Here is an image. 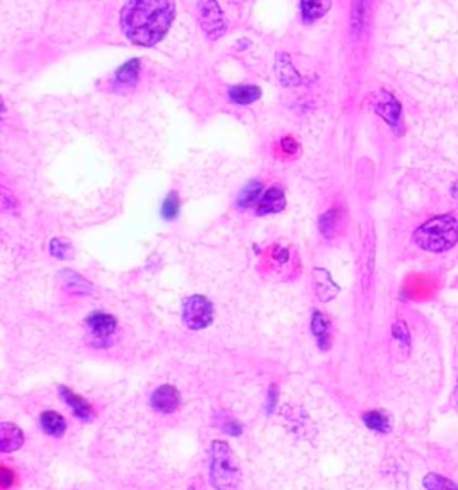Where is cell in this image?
Returning <instances> with one entry per match:
<instances>
[{"instance_id":"14","label":"cell","mask_w":458,"mask_h":490,"mask_svg":"<svg viewBox=\"0 0 458 490\" xmlns=\"http://www.w3.org/2000/svg\"><path fill=\"white\" fill-rule=\"evenodd\" d=\"M59 277L63 279V284L68 292L74 294H92V284L81 276V274L74 272V270H61Z\"/></svg>"},{"instance_id":"31","label":"cell","mask_w":458,"mask_h":490,"mask_svg":"<svg viewBox=\"0 0 458 490\" xmlns=\"http://www.w3.org/2000/svg\"><path fill=\"white\" fill-rule=\"evenodd\" d=\"M453 405H454V408L458 410V383H457V389H454V392H453Z\"/></svg>"},{"instance_id":"9","label":"cell","mask_w":458,"mask_h":490,"mask_svg":"<svg viewBox=\"0 0 458 490\" xmlns=\"http://www.w3.org/2000/svg\"><path fill=\"white\" fill-rule=\"evenodd\" d=\"M285 204H287V201H285V194L281 191V188H271V190L265 191L260 201H258L256 213H280V211H283Z\"/></svg>"},{"instance_id":"15","label":"cell","mask_w":458,"mask_h":490,"mask_svg":"<svg viewBox=\"0 0 458 490\" xmlns=\"http://www.w3.org/2000/svg\"><path fill=\"white\" fill-rule=\"evenodd\" d=\"M331 8L330 0H301V13L307 22L321 18L326 15Z\"/></svg>"},{"instance_id":"5","label":"cell","mask_w":458,"mask_h":490,"mask_svg":"<svg viewBox=\"0 0 458 490\" xmlns=\"http://www.w3.org/2000/svg\"><path fill=\"white\" fill-rule=\"evenodd\" d=\"M199 22H201L202 31L210 39H218L225 32L224 16L218 2L215 0H199Z\"/></svg>"},{"instance_id":"10","label":"cell","mask_w":458,"mask_h":490,"mask_svg":"<svg viewBox=\"0 0 458 490\" xmlns=\"http://www.w3.org/2000/svg\"><path fill=\"white\" fill-rule=\"evenodd\" d=\"M24 444V433L18 426L11 422H2L0 425V449L2 453H11L22 448Z\"/></svg>"},{"instance_id":"24","label":"cell","mask_w":458,"mask_h":490,"mask_svg":"<svg viewBox=\"0 0 458 490\" xmlns=\"http://www.w3.org/2000/svg\"><path fill=\"white\" fill-rule=\"evenodd\" d=\"M51 253L52 256L59 258V260H66V258L72 256V247L65 238H54L51 241Z\"/></svg>"},{"instance_id":"7","label":"cell","mask_w":458,"mask_h":490,"mask_svg":"<svg viewBox=\"0 0 458 490\" xmlns=\"http://www.w3.org/2000/svg\"><path fill=\"white\" fill-rule=\"evenodd\" d=\"M151 405L152 408L161 413H172L181 405V396H179L178 389H174L172 385H161L152 392Z\"/></svg>"},{"instance_id":"1","label":"cell","mask_w":458,"mask_h":490,"mask_svg":"<svg viewBox=\"0 0 458 490\" xmlns=\"http://www.w3.org/2000/svg\"><path fill=\"white\" fill-rule=\"evenodd\" d=\"M174 16V0H129L122 9V31L135 45L152 47L167 34Z\"/></svg>"},{"instance_id":"27","label":"cell","mask_w":458,"mask_h":490,"mask_svg":"<svg viewBox=\"0 0 458 490\" xmlns=\"http://www.w3.org/2000/svg\"><path fill=\"white\" fill-rule=\"evenodd\" d=\"M394 337H396L397 340H400L403 346H408L410 344V337H408V329L407 326H404L403 320H397L396 326H394Z\"/></svg>"},{"instance_id":"11","label":"cell","mask_w":458,"mask_h":490,"mask_svg":"<svg viewBox=\"0 0 458 490\" xmlns=\"http://www.w3.org/2000/svg\"><path fill=\"white\" fill-rule=\"evenodd\" d=\"M314 283L315 290H317V296L321 301H330L337 296L338 287L333 283L331 276L328 274V270L324 269H314Z\"/></svg>"},{"instance_id":"32","label":"cell","mask_w":458,"mask_h":490,"mask_svg":"<svg viewBox=\"0 0 458 490\" xmlns=\"http://www.w3.org/2000/svg\"><path fill=\"white\" fill-rule=\"evenodd\" d=\"M451 195L458 199V183H454L453 187H451Z\"/></svg>"},{"instance_id":"8","label":"cell","mask_w":458,"mask_h":490,"mask_svg":"<svg viewBox=\"0 0 458 490\" xmlns=\"http://www.w3.org/2000/svg\"><path fill=\"white\" fill-rule=\"evenodd\" d=\"M92 335L97 337V339H106V337L113 335L115 329H117V319L104 311H95L86 319Z\"/></svg>"},{"instance_id":"18","label":"cell","mask_w":458,"mask_h":490,"mask_svg":"<svg viewBox=\"0 0 458 490\" xmlns=\"http://www.w3.org/2000/svg\"><path fill=\"white\" fill-rule=\"evenodd\" d=\"M261 191H264V184L260 181H251L244 187V190L238 195V206L240 208H251L258 204L261 199Z\"/></svg>"},{"instance_id":"4","label":"cell","mask_w":458,"mask_h":490,"mask_svg":"<svg viewBox=\"0 0 458 490\" xmlns=\"http://www.w3.org/2000/svg\"><path fill=\"white\" fill-rule=\"evenodd\" d=\"M213 320V304L204 296H190L182 303V322L190 329H204Z\"/></svg>"},{"instance_id":"6","label":"cell","mask_w":458,"mask_h":490,"mask_svg":"<svg viewBox=\"0 0 458 490\" xmlns=\"http://www.w3.org/2000/svg\"><path fill=\"white\" fill-rule=\"evenodd\" d=\"M373 109L374 113L380 115L385 122L392 129H396L397 132L401 131V106L396 101V97L387 92H380L378 95H374L373 99Z\"/></svg>"},{"instance_id":"12","label":"cell","mask_w":458,"mask_h":490,"mask_svg":"<svg viewBox=\"0 0 458 490\" xmlns=\"http://www.w3.org/2000/svg\"><path fill=\"white\" fill-rule=\"evenodd\" d=\"M59 390H61L63 401H65L66 405L70 406L75 417H79L81 420H89L92 417H94V410H92V406H89L82 397H79L78 394L65 389V387H59Z\"/></svg>"},{"instance_id":"29","label":"cell","mask_w":458,"mask_h":490,"mask_svg":"<svg viewBox=\"0 0 458 490\" xmlns=\"http://www.w3.org/2000/svg\"><path fill=\"white\" fill-rule=\"evenodd\" d=\"M224 429L228 433H231V435H240V432H242V428H240V425H237L235 420H231L229 425H225L224 426Z\"/></svg>"},{"instance_id":"22","label":"cell","mask_w":458,"mask_h":490,"mask_svg":"<svg viewBox=\"0 0 458 490\" xmlns=\"http://www.w3.org/2000/svg\"><path fill=\"white\" fill-rule=\"evenodd\" d=\"M423 486L426 490H458V485L454 482H451L450 478L442 475H435L430 472L423 478Z\"/></svg>"},{"instance_id":"23","label":"cell","mask_w":458,"mask_h":490,"mask_svg":"<svg viewBox=\"0 0 458 490\" xmlns=\"http://www.w3.org/2000/svg\"><path fill=\"white\" fill-rule=\"evenodd\" d=\"M337 224H338V210H331L328 213H324L318 220V230L321 233L324 234L326 238H331L337 231Z\"/></svg>"},{"instance_id":"2","label":"cell","mask_w":458,"mask_h":490,"mask_svg":"<svg viewBox=\"0 0 458 490\" xmlns=\"http://www.w3.org/2000/svg\"><path fill=\"white\" fill-rule=\"evenodd\" d=\"M417 247L428 253H444L454 247L458 241V215L446 213L435 217L417 227L414 233Z\"/></svg>"},{"instance_id":"17","label":"cell","mask_w":458,"mask_h":490,"mask_svg":"<svg viewBox=\"0 0 458 490\" xmlns=\"http://www.w3.org/2000/svg\"><path fill=\"white\" fill-rule=\"evenodd\" d=\"M228 95L233 102L245 106L258 101L261 95V90L258 86H233V88H229Z\"/></svg>"},{"instance_id":"26","label":"cell","mask_w":458,"mask_h":490,"mask_svg":"<svg viewBox=\"0 0 458 490\" xmlns=\"http://www.w3.org/2000/svg\"><path fill=\"white\" fill-rule=\"evenodd\" d=\"M367 6H369V0H354V9H353V29L354 31H360L361 25H364L365 13H367Z\"/></svg>"},{"instance_id":"3","label":"cell","mask_w":458,"mask_h":490,"mask_svg":"<svg viewBox=\"0 0 458 490\" xmlns=\"http://www.w3.org/2000/svg\"><path fill=\"white\" fill-rule=\"evenodd\" d=\"M240 463L224 440L210 446V482L215 490H240Z\"/></svg>"},{"instance_id":"21","label":"cell","mask_w":458,"mask_h":490,"mask_svg":"<svg viewBox=\"0 0 458 490\" xmlns=\"http://www.w3.org/2000/svg\"><path fill=\"white\" fill-rule=\"evenodd\" d=\"M364 422L365 426L369 429L376 433H388L390 432V422H388V417L385 413L378 412V410H373V412H365L364 413Z\"/></svg>"},{"instance_id":"28","label":"cell","mask_w":458,"mask_h":490,"mask_svg":"<svg viewBox=\"0 0 458 490\" xmlns=\"http://www.w3.org/2000/svg\"><path fill=\"white\" fill-rule=\"evenodd\" d=\"M0 476H2V478H0L2 486H4V489H8V486L11 485V482H13V475L8 471V469H2V471H0Z\"/></svg>"},{"instance_id":"25","label":"cell","mask_w":458,"mask_h":490,"mask_svg":"<svg viewBox=\"0 0 458 490\" xmlns=\"http://www.w3.org/2000/svg\"><path fill=\"white\" fill-rule=\"evenodd\" d=\"M179 213V199L178 194H168L167 199H165L163 206H161V215H163L167 220H172V218L178 217Z\"/></svg>"},{"instance_id":"30","label":"cell","mask_w":458,"mask_h":490,"mask_svg":"<svg viewBox=\"0 0 458 490\" xmlns=\"http://www.w3.org/2000/svg\"><path fill=\"white\" fill-rule=\"evenodd\" d=\"M283 149L288 152H295L297 151V145L294 144V140H292V138H283Z\"/></svg>"},{"instance_id":"19","label":"cell","mask_w":458,"mask_h":490,"mask_svg":"<svg viewBox=\"0 0 458 490\" xmlns=\"http://www.w3.org/2000/svg\"><path fill=\"white\" fill-rule=\"evenodd\" d=\"M276 66H278V75H280V79L283 84H288V86L299 84L301 75L297 74V70H295L294 66H292L290 58H288L287 54H281L280 58H278Z\"/></svg>"},{"instance_id":"20","label":"cell","mask_w":458,"mask_h":490,"mask_svg":"<svg viewBox=\"0 0 458 490\" xmlns=\"http://www.w3.org/2000/svg\"><path fill=\"white\" fill-rule=\"evenodd\" d=\"M138 74H140V61L138 59H131V61L124 63L115 74V79H117L118 84H136L138 81Z\"/></svg>"},{"instance_id":"13","label":"cell","mask_w":458,"mask_h":490,"mask_svg":"<svg viewBox=\"0 0 458 490\" xmlns=\"http://www.w3.org/2000/svg\"><path fill=\"white\" fill-rule=\"evenodd\" d=\"M39 425H42L43 432L51 436H56V439L66 432V420L63 419V415H59L58 412H52V410L43 412L39 415Z\"/></svg>"},{"instance_id":"16","label":"cell","mask_w":458,"mask_h":490,"mask_svg":"<svg viewBox=\"0 0 458 490\" xmlns=\"http://www.w3.org/2000/svg\"><path fill=\"white\" fill-rule=\"evenodd\" d=\"M328 327H330V322H328L323 311H314V315H311V333H314L321 349H326L328 347V340H330Z\"/></svg>"}]
</instances>
